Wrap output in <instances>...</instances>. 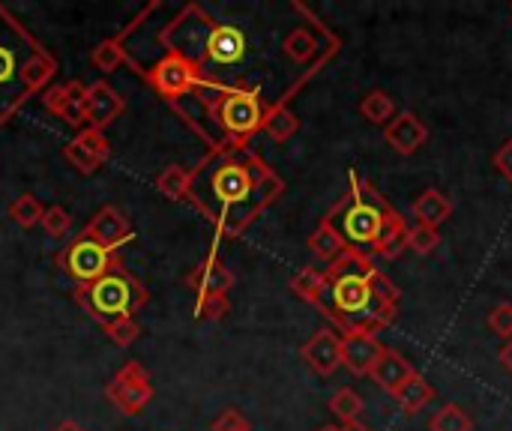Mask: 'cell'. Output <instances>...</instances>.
<instances>
[{"mask_svg":"<svg viewBox=\"0 0 512 431\" xmlns=\"http://www.w3.org/2000/svg\"><path fill=\"white\" fill-rule=\"evenodd\" d=\"M264 114L267 105L261 90L246 81L222 90L207 108L210 123L219 129V144H237V147H249V141L264 126Z\"/></svg>","mask_w":512,"mask_h":431,"instance_id":"obj_7","label":"cell"},{"mask_svg":"<svg viewBox=\"0 0 512 431\" xmlns=\"http://www.w3.org/2000/svg\"><path fill=\"white\" fill-rule=\"evenodd\" d=\"M282 192V177L252 147L219 144L189 171V204L228 240L240 237Z\"/></svg>","mask_w":512,"mask_h":431,"instance_id":"obj_1","label":"cell"},{"mask_svg":"<svg viewBox=\"0 0 512 431\" xmlns=\"http://www.w3.org/2000/svg\"><path fill=\"white\" fill-rule=\"evenodd\" d=\"M498 360H501V366H504V369L512 375V339L510 342H504V348H501Z\"/></svg>","mask_w":512,"mask_h":431,"instance_id":"obj_38","label":"cell"},{"mask_svg":"<svg viewBox=\"0 0 512 431\" xmlns=\"http://www.w3.org/2000/svg\"><path fill=\"white\" fill-rule=\"evenodd\" d=\"M54 431H84V426H78V423H72V420H63V423H57Z\"/></svg>","mask_w":512,"mask_h":431,"instance_id":"obj_39","label":"cell"},{"mask_svg":"<svg viewBox=\"0 0 512 431\" xmlns=\"http://www.w3.org/2000/svg\"><path fill=\"white\" fill-rule=\"evenodd\" d=\"M186 285L195 297H228V291L234 288V273L222 264L216 252H210L198 267H192Z\"/></svg>","mask_w":512,"mask_h":431,"instance_id":"obj_15","label":"cell"},{"mask_svg":"<svg viewBox=\"0 0 512 431\" xmlns=\"http://www.w3.org/2000/svg\"><path fill=\"white\" fill-rule=\"evenodd\" d=\"M393 399H396V405H399L408 417H417V414L435 399V387H432L420 372H414V375L393 393Z\"/></svg>","mask_w":512,"mask_h":431,"instance_id":"obj_21","label":"cell"},{"mask_svg":"<svg viewBox=\"0 0 512 431\" xmlns=\"http://www.w3.org/2000/svg\"><path fill=\"white\" fill-rule=\"evenodd\" d=\"M318 431H342V426H321Z\"/></svg>","mask_w":512,"mask_h":431,"instance_id":"obj_41","label":"cell"},{"mask_svg":"<svg viewBox=\"0 0 512 431\" xmlns=\"http://www.w3.org/2000/svg\"><path fill=\"white\" fill-rule=\"evenodd\" d=\"M117 264H120V255L117 252H108L105 246H99L96 240H90L84 231L57 255V267L75 282V288L93 285L96 279H102Z\"/></svg>","mask_w":512,"mask_h":431,"instance_id":"obj_8","label":"cell"},{"mask_svg":"<svg viewBox=\"0 0 512 431\" xmlns=\"http://www.w3.org/2000/svg\"><path fill=\"white\" fill-rule=\"evenodd\" d=\"M441 246V231L426 228V225H411L408 228V249L417 255H432Z\"/></svg>","mask_w":512,"mask_h":431,"instance_id":"obj_31","label":"cell"},{"mask_svg":"<svg viewBox=\"0 0 512 431\" xmlns=\"http://www.w3.org/2000/svg\"><path fill=\"white\" fill-rule=\"evenodd\" d=\"M123 111H126V102L108 81L87 84V126L90 129L105 132V126H111Z\"/></svg>","mask_w":512,"mask_h":431,"instance_id":"obj_17","label":"cell"},{"mask_svg":"<svg viewBox=\"0 0 512 431\" xmlns=\"http://www.w3.org/2000/svg\"><path fill=\"white\" fill-rule=\"evenodd\" d=\"M429 431H474V420L465 414V408L459 405H444L432 414L429 420Z\"/></svg>","mask_w":512,"mask_h":431,"instance_id":"obj_29","label":"cell"},{"mask_svg":"<svg viewBox=\"0 0 512 431\" xmlns=\"http://www.w3.org/2000/svg\"><path fill=\"white\" fill-rule=\"evenodd\" d=\"M75 300L99 327H108V324L135 318V312H141L147 306L150 294L120 261L114 270H108L93 285L75 288Z\"/></svg>","mask_w":512,"mask_h":431,"instance_id":"obj_6","label":"cell"},{"mask_svg":"<svg viewBox=\"0 0 512 431\" xmlns=\"http://www.w3.org/2000/svg\"><path fill=\"white\" fill-rule=\"evenodd\" d=\"M159 39L171 51L186 57L213 84H231L222 78V72H228L231 66H237L246 57L243 30L222 24V21H213L198 3L183 6L177 12V18L171 24H165Z\"/></svg>","mask_w":512,"mask_h":431,"instance_id":"obj_4","label":"cell"},{"mask_svg":"<svg viewBox=\"0 0 512 431\" xmlns=\"http://www.w3.org/2000/svg\"><path fill=\"white\" fill-rule=\"evenodd\" d=\"M105 399L126 417H135L141 414L150 399H153V384H150V372L141 366V363H126L114 378L111 384L105 387Z\"/></svg>","mask_w":512,"mask_h":431,"instance_id":"obj_9","label":"cell"},{"mask_svg":"<svg viewBox=\"0 0 512 431\" xmlns=\"http://www.w3.org/2000/svg\"><path fill=\"white\" fill-rule=\"evenodd\" d=\"M330 411H333V417H336L342 426H348V423H360V417H363V411H366V402H363V396H360L357 390L342 387V390H336V393L330 396Z\"/></svg>","mask_w":512,"mask_h":431,"instance_id":"obj_25","label":"cell"},{"mask_svg":"<svg viewBox=\"0 0 512 431\" xmlns=\"http://www.w3.org/2000/svg\"><path fill=\"white\" fill-rule=\"evenodd\" d=\"M396 213L399 210L369 180H363L357 171H351L348 192L330 207V213L324 216V222L345 240L348 249H360V252H369L372 255V249H375L384 225Z\"/></svg>","mask_w":512,"mask_h":431,"instance_id":"obj_5","label":"cell"},{"mask_svg":"<svg viewBox=\"0 0 512 431\" xmlns=\"http://www.w3.org/2000/svg\"><path fill=\"white\" fill-rule=\"evenodd\" d=\"M105 330V336L114 342V345H120V348H132L135 342H138V336H141V327H138V321L135 318H129V321H117V324H108V327H102Z\"/></svg>","mask_w":512,"mask_h":431,"instance_id":"obj_34","label":"cell"},{"mask_svg":"<svg viewBox=\"0 0 512 431\" xmlns=\"http://www.w3.org/2000/svg\"><path fill=\"white\" fill-rule=\"evenodd\" d=\"M156 189L168 198V201H186L189 204V171L180 165H168L159 177H156Z\"/></svg>","mask_w":512,"mask_h":431,"instance_id":"obj_27","label":"cell"},{"mask_svg":"<svg viewBox=\"0 0 512 431\" xmlns=\"http://www.w3.org/2000/svg\"><path fill=\"white\" fill-rule=\"evenodd\" d=\"M42 213H45V207L39 204V198L36 195H18L12 204H9V219L18 225V228H33V225H39L42 222Z\"/></svg>","mask_w":512,"mask_h":431,"instance_id":"obj_28","label":"cell"},{"mask_svg":"<svg viewBox=\"0 0 512 431\" xmlns=\"http://www.w3.org/2000/svg\"><path fill=\"white\" fill-rule=\"evenodd\" d=\"M261 132H267L276 144H285L288 138H294L300 132V117L288 108V102H276V105H267V114H264V126Z\"/></svg>","mask_w":512,"mask_h":431,"instance_id":"obj_22","label":"cell"},{"mask_svg":"<svg viewBox=\"0 0 512 431\" xmlns=\"http://www.w3.org/2000/svg\"><path fill=\"white\" fill-rule=\"evenodd\" d=\"M90 60H93V66H96L99 72H114V69L126 66V63H129V48H126L123 33H120V36H111V39H102V42L93 48Z\"/></svg>","mask_w":512,"mask_h":431,"instance_id":"obj_23","label":"cell"},{"mask_svg":"<svg viewBox=\"0 0 512 431\" xmlns=\"http://www.w3.org/2000/svg\"><path fill=\"white\" fill-rule=\"evenodd\" d=\"M57 72L48 48L0 3V126H6L30 96H42Z\"/></svg>","mask_w":512,"mask_h":431,"instance_id":"obj_3","label":"cell"},{"mask_svg":"<svg viewBox=\"0 0 512 431\" xmlns=\"http://www.w3.org/2000/svg\"><path fill=\"white\" fill-rule=\"evenodd\" d=\"M375 270L378 267L372 264V255L360 249H345L333 264H327L315 309L336 327L339 336L354 330H366L378 336L399 318V309L384 306L375 297L372 291Z\"/></svg>","mask_w":512,"mask_h":431,"instance_id":"obj_2","label":"cell"},{"mask_svg":"<svg viewBox=\"0 0 512 431\" xmlns=\"http://www.w3.org/2000/svg\"><path fill=\"white\" fill-rule=\"evenodd\" d=\"M342 431H372L366 423H348V426H342Z\"/></svg>","mask_w":512,"mask_h":431,"instance_id":"obj_40","label":"cell"},{"mask_svg":"<svg viewBox=\"0 0 512 431\" xmlns=\"http://www.w3.org/2000/svg\"><path fill=\"white\" fill-rule=\"evenodd\" d=\"M42 231L48 234V237H66L69 234V228H72V216H69V210L66 207H60V204H51L45 213H42Z\"/></svg>","mask_w":512,"mask_h":431,"instance_id":"obj_32","label":"cell"},{"mask_svg":"<svg viewBox=\"0 0 512 431\" xmlns=\"http://www.w3.org/2000/svg\"><path fill=\"white\" fill-rule=\"evenodd\" d=\"M63 159L78 171V174H96L108 159H111V144L105 138V132L99 129H81L66 147H63Z\"/></svg>","mask_w":512,"mask_h":431,"instance_id":"obj_11","label":"cell"},{"mask_svg":"<svg viewBox=\"0 0 512 431\" xmlns=\"http://www.w3.org/2000/svg\"><path fill=\"white\" fill-rule=\"evenodd\" d=\"M489 327L495 336H501L504 342L512 339V303H498L492 312H489Z\"/></svg>","mask_w":512,"mask_h":431,"instance_id":"obj_35","label":"cell"},{"mask_svg":"<svg viewBox=\"0 0 512 431\" xmlns=\"http://www.w3.org/2000/svg\"><path fill=\"white\" fill-rule=\"evenodd\" d=\"M360 114L369 120V123H390L396 117V102L387 90H369L363 99H360Z\"/></svg>","mask_w":512,"mask_h":431,"instance_id":"obj_26","label":"cell"},{"mask_svg":"<svg viewBox=\"0 0 512 431\" xmlns=\"http://www.w3.org/2000/svg\"><path fill=\"white\" fill-rule=\"evenodd\" d=\"M411 216L417 219V225L441 228V225L453 216V201H450L441 189H426L420 198H414Z\"/></svg>","mask_w":512,"mask_h":431,"instance_id":"obj_20","label":"cell"},{"mask_svg":"<svg viewBox=\"0 0 512 431\" xmlns=\"http://www.w3.org/2000/svg\"><path fill=\"white\" fill-rule=\"evenodd\" d=\"M300 357L315 375L330 378L342 366V336L333 327H324L300 348Z\"/></svg>","mask_w":512,"mask_h":431,"instance_id":"obj_14","label":"cell"},{"mask_svg":"<svg viewBox=\"0 0 512 431\" xmlns=\"http://www.w3.org/2000/svg\"><path fill=\"white\" fill-rule=\"evenodd\" d=\"M231 312L228 297H195V315L201 321H222Z\"/></svg>","mask_w":512,"mask_h":431,"instance_id":"obj_33","label":"cell"},{"mask_svg":"<svg viewBox=\"0 0 512 431\" xmlns=\"http://www.w3.org/2000/svg\"><path fill=\"white\" fill-rule=\"evenodd\" d=\"M84 234L90 240H96L99 246H105L108 252H117L120 246H126L135 237V228H132L129 216L120 207L105 204L102 210H96L90 216V222L84 225Z\"/></svg>","mask_w":512,"mask_h":431,"instance_id":"obj_12","label":"cell"},{"mask_svg":"<svg viewBox=\"0 0 512 431\" xmlns=\"http://www.w3.org/2000/svg\"><path fill=\"white\" fill-rule=\"evenodd\" d=\"M384 141L399 156H414L429 141V126L414 111H396V117L384 126Z\"/></svg>","mask_w":512,"mask_h":431,"instance_id":"obj_16","label":"cell"},{"mask_svg":"<svg viewBox=\"0 0 512 431\" xmlns=\"http://www.w3.org/2000/svg\"><path fill=\"white\" fill-rule=\"evenodd\" d=\"M510 9H512V6H510Z\"/></svg>","mask_w":512,"mask_h":431,"instance_id":"obj_42","label":"cell"},{"mask_svg":"<svg viewBox=\"0 0 512 431\" xmlns=\"http://www.w3.org/2000/svg\"><path fill=\"white\" fill-rule=\"evenodd\" d=\"M282 51H285V57H291L294 63H300V66H306V63H324V60H330L339 48H333V51H324L321 54V39L309 30V27H294L288 36H285V42H282Z\"/></svg>","mask_w":512,"mask_h":431,"instance_id":"obj_18","label":"cell"},{"mask_svg":"<svg viewBox=\"0 0 512 431\" xmlns=\"http://www.w3.org/2000/svg\"><path fill=\"white\" fill-rule=\"evenodd\" d=\"M321 285H324V270H318V267H303V270L291 279V291H294L300 300L312 303V306H315V300H318V294H321Z\"/></svg>","mask_w":512,"mask_h":431,"instance_id":"obj_30","label":"cell"},{"mask_svg":"<svg viewBox=\"0 0 512 431\" xmlns=\"http://www.w3.org/2000/svg\"><path fill=\"white\" fill-rule=\"evenodd\" d=\"M213 431H252V426H249V420H246L240 411L228 408V411H222V414L213 420Z\"/></svg>","mask_w":512,"mask_h":431,"instance_id":"obj_36","label":"cell"},{"mask_svg":"<svg viewBox=\"0 0 512 431\" xmlns=\"http://www.w3.org/2000/svg\"><path fill=\"white\" fill-rule=\"evenodd\" d=\"M309 249H312V255L318 258V261H324V264H333L348 246H345V240L321 219V225L312 231V237H309Z\"/></svg>","mask_w":512,"mask_h":431,"instance_id":"obj_24","label":"cell"},{"mask_svg":"<svg viewBox=\"0 0 512 431\" xmlns=\"http://www.w3.org/2000/svg\"><path fill=\"white\" fill-rule=\"evenodd\" d=\"M42 105L72 129H87V84L66 81L42 93Z\"/></svg>","mask_w":512,"mask_h":431,"instance_id":"obj_10","label":"cell"},{"mask_svg":"<svg viewBox=\"0 0 512 431\" xmlns=\"http://www.w3.org/2000/svg\"><path fill=\"white\" fill-rule=\"evenodd\" d=\"M417 369L411 366V360H405L399 351H393V348H384V354H381V360L375 363V369H372V381L381 387V390H387L390 396L414 375Z\"/></svg>","mask_w":512,"mask_h":431,"instance_id":"obj_19","label":"cell"},{"mask_svg":"<svg viewBox=\"0 0 512 431\" xmlns=\"http://www.w3.org/2000/svg\"><path fill=\"white\" fill-rule=\"evenodd\" d=\"M381 354H384V345H381V339L375 333H366V330L342 333V366L354 378L372 375V369L381 360Z\"/></svg>","mask_w":512,"mask_h":431,"instance_id":"obj_13","label":"cell"},{"mask_svg":"<svg viewBox=\"0 0 512 431\" xmlns=\"http://www.w3.org/2000/svg\"><path fill=\"white\" fill-rule=\"evenodd\" d=\"M492 165L501 171V177L504 180H510L512 183V138H507L498 150H495V156H492Z\"/></svg>","mask_w":512,"mask_h":431,"instance_id":"obj_37","label":"cell"}]
</instances>
